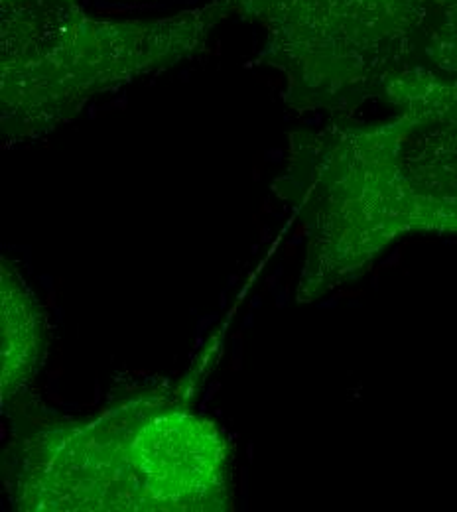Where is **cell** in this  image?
Listing matches in <instances>:
<instances>
[{
    "mask_svg": "<svg viewBox=\"0 0 457 512\" xmlns=\"http://www.w3.org/2000/svg\"><path fill=\"white\" fill-rule=\"evenodd\" d=\"M229 14L231 6L215 0L168 18L101 20L71 0H2L4 85L121 81L194 54Z\"/></svg>",
    "mask_w": 457,
    "mask_h": 512,
    "instance_id": "obj_3",
    "label": "cell"
},
{
    "mask_svg": "<svg viewBox=\"0 0 457 512\" xmlns=\"http://www.w3.org/2000/svg\"><path fill=\"white\" fill-rule=\"evenodd\" d=\"M428 67L457 83V0H440L428 48Z\"/></svg>",
    "mask_w": 457,
    "mask_h": 512,
    "instance_id": "obj_4",
    "label": "cell"
},
{
    "mask_svg": "<svg viewBox=\"0 0 457 512\" xmlns=\"http://www.w3.org/2000/svg\"><path fill=\"white\" fill-rule=\"evenodd\" d=\"M402 113L333 142L318 182L327 209L355 229L457 231V83L412 73L385 91Z\"/></svg>",
    "mask_w": 457,
    "mask_h": 512,
    "instance_id": "obj_1",
    "label": "cell"
},
{
    "mask_svg": "<svg viewBox=\"0 0 457 512\" xmlns=\"http://www.w3.org/2000/svg\"><path fill=\"white\" fill-rule=\"evenodd\" d=\"M257 22L268 50L322 99L387 87L430 69L440 0H225Z\"/></svg>",
    "mask_w": 457,
    "mask_h": 512,
    "instance_id": "obj_2",
    "label": "cell"
}]
</instances>
